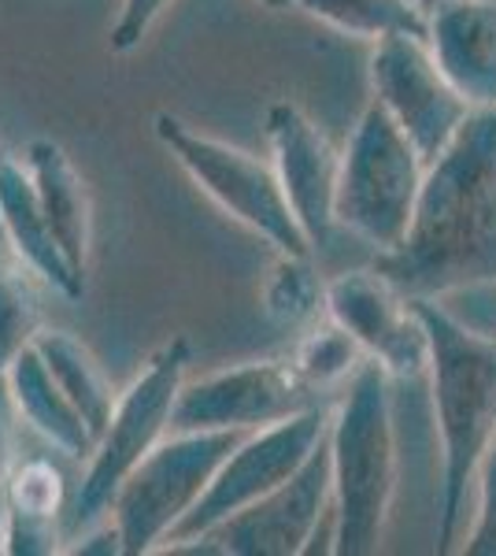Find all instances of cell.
Masks as SVG:
<instances>
[{
    "label": "cell",
    "instance_id": "obj_7",
    "mask_svg": "<svg viewBox=\"0 0 496 556\" xmlns=\"http://www.w3.org/2000/svg\"><path fill=\"white\" fill-rule=\"evenodd\" d=\"M152 130H156L160 146L178 160V167L230 219H238L241 227L259 235L267 245H275V253H315L304 227L296 223L290 201H285L275 167L267 160L252 156V152L238 146H227L219 138H207V134L193 130L170 112L152 115Z\"/></svg>",
    "mask_w": 496,
    "mask_h": 556
},
{
    "label": "cell",
    "instance_id": "obj_16",
    "mask_svg": "<svg viewBox=\"0 0 496 556\" xmlns=\"http://www.w3.org/2000/svg\"><path fill=\"white\" fill-rule=\"evenodd\" d=\"M23 160L30 167L41 212L60 241L63 256H67V264L75 267L78 278H86L89 241H93V201H89V186L82 172L71 164V156L56 141H44V138L30 141Z\"/></svg>",
    "mask_w": 496,
    "mask_h": 556
},
{
    "label": "cell",
    "instance_id": "obj_27",
    "mask_svg": "<svg viewBox=\"0 0 496 556\" xmlns=\"http://www.w3.org/2000/svg\"><path fill=\"white\" fill-rule=\"evenodd\" d=\"M20 424H23V416H20V408H15L8 379L0 375V486H4V479L12 475L15 464H20L15 460V430H20Z\"/></svg>",
    "mask_w": 496,
    "mask_h": 556
},
{
    "label": "cell",
    "instance_id": "obj_23",
    "mask_svg": "<svg viewBox=\"0 0 496 556\" xmlns=\"http://www.w3.org/2000/svg\"><path fill=\"white\" fill-rule=\"evenodd\" d=\"M0 490H4L8 513L15 516H44V519L63 516L67 482H63V471L52 460H41V456L20 460Z\"/></svg>",
    "mask_w": 496,
    "mask_h": 556
},
{
    "label": "cell",
    "instance_id": "obj_5",
    "mask_svg": "<svg viewBox=\"0 0 496 556\" xmlns=\"http://www.w3.org/2000/svg\"><path fill=\"white\" fill-rule=\"evenodd\" d=\"M186 371L189 342L186 338H170L167 345H160L149 356V364L141 367L138 379L115 397L112 419H107V427L97 438L89 468L82 475V486H78L75 497V513H71L75 534L107 519L126 475L175 430V405L186 386Z\"/></svg>",
    "mask_w": 496,
    "mask_h": 556
},
{
    "label": "cell",
    "instance_id": "obj_22",
    "mask_svg": "<svg viewBox=\"0 0 496 556\" xmlns=\"http://www.w3.org/2000/svg\"><path fill=\"white\" fill-rule=\"evenodd\" d=\"M34 282L41 278L30 267L0 282V375L41 334V304Z\"/></svg>",
    "mask_w": 496,
    "mask_h": 556
},
{
    "label": "cell",
    "instance_id": "obj_28",
    "mask_svg": "<svg viewBox=\"0 0 496 556\" xmlns=\"http://www.w3.org/2000/svg\"><path fill=\"white\" fill-rule=\"evenodd\" d=\"M20 271H26V264H23L20 249H15L12 235H8L4 215H0V282H4V278H12V275H20Z\"/></svg>",
    "mask_w": 496,
    "mask_h": 556
},
{
    "label": "cell",
    "instance_id": "obj_19",
    "mask_svg": "<svg viewBox=\"0 0 496 556\" xmlns=\"http://www.w3.org/2000/svg\"><path fill=\"white\" fill-rule=\"evenodd\" d=\"M311 20L348 34V38L382 41L390 34H419L427 38V15L415 0H285Z\"/></svg>",
    "mask_w": 496,
    "mask_h": 556
},
{
    "label": "cell",
    "instance_id": "obj_1",
    "mask_svg": "<svg viewBox=\"0 0 496 556\" xmlns=\"http://www.w3.org/2000/svg\"><path fill=\"white\" fill-rule=\"evenodd\" d=\"M371 267L404 298L496 290V108L471 112L453 146L427 164L408 238Z\"/></svg>",
    "mask_w": 496,
    "mask_h": 556
},
{
    "label": "cell",
    "instance_id": "obj_2",
    "mask_svg": "<svg viewBox=\"0 0 496 556\" xmlns=\"http://www.w3.org/2000/svg\"><path fill=\"white\" fill-rule=\"evenodd\" d=\"M427 327L430 342V393L441 434V523L437 549H453L463 519L467 490L474 486L478 464L496 438V334L456 319L445 301L408 298Z\"/></svg>",
    "mask_w": 496,
    "mask_h": 556
},
{
    "label": "cell",
    "instance_id": "obj_4",
    "mask_svg": "<svg viewBox=\"0 0 496 556\" xmlns=\"http://www.w3.org/2000/svg\"><path fill=\"white\" fill-rule=\"evenodd\" d=\"M422 178H427V160L371 97L341 152L333 219L378 253H390L408 238Z\"/></svg>",
    "mask_w": 496,
    "mask_h": 556
},
{
    "label": "cell",
    "instance_id": "obj_25",
    "mask_svg": "<svg viewBox=\"0 0 496 556\" xmlns=\"http://www.w3.org/2000/svg\"><path fill=\"white\" fill-rule=\"evenodd\" d=\"M60 542H67L60 519L8 513V556H52L63 553Z\"/></svg>",
    "mask_w": 496,
    "mask_h": 556
},
{
    "label": "cell",
    "instance_id": "obj_8",
    "mask_svg": "<svg viewBox=\"0 0 496 556\" xmlns=\"http://www.w3.org/2000/svg\"><path fill=\"white\" fill-rule=\"evenodd\" d=\"M327 430H330V408H322V405L296 412V416L282 419V424L249 430V434L233 445V453L222 460V468L215 471L212 486H207L204 497L193 505V513L170 531L164 549L212 534L215 527H222L230 516L245 513L249 505H256L259 497L278 490L290 475L304 468V460H308L322 442H327Z\"/></svg>",
    "mask_w": 496,
    "mask_h": 556
},
{
    "label": "cell",
    "instance_id": "obj_21",
    "mask_svg": "<svg viewBox=\"0 0 496 556\" xmlns=\"http://www.w3.org/2000/svg\"><path fill=\"white\" fill-rule=\"evenodd\" d=\"M364 361L367 356H364V349L356 345V338L327 316H322V323H311V330L301 338L296 353L290 356V364L296 367L301 382L308 386L311 393H327V390L345 386Z\"/></svg>",
    "mask_w": 496,
    "mask_h": 556
},
{
    "label": "cell",
    "instance_id": "obj_3",
    "mask_svg": "<svg viewBox=\"0 0 496 556\" xmlns=\"http://www.w3.org/2000/svg\"><path fill=\"white\" fill-rule=\"evenodd\" d=\"M333 475V553L371 556L382 545L396 493L393 379L364 361L345 382L327 430Z\"/></svg>",
    "mask_w": 496,
    "mask_h": 556
},
{
    "label": "cell",
    "instance_id": "obj_14",
    "mask_svg": "<svg viewBox=\"0 0 496 556\" xmlns=\"http://www.w3.org/2000/svg\"><path fill=\"white\" fill-rule=\"evenodd\" d=\"M437 67L474 112L496 108V0H448L427 15Z\"/></svg>",
    "mask_w": 496,
    "mask_h": 556
},
{
    "label": "cell",
    "instance_id": "obj_12",
    "mask_svg": "<svg viewBox=\"0 0 496 556\" xmlns=\"http://www.w3.org/2000/svg\"><path fill=\"white\" fill-rule=\"evenodd\" d=\"M327 319L348 330L367 361L382 364L390 379H415L427 371V327H422L415 304L374 267L330 278Z\"/></svg>",
    "mask_w": 496,
    "mask_h": 556
},
{
    "label": "cell",
    "instance_id": "obj_24",
    "mask_svg": "<svg viewBox=\"0 0 496 556\" xmlns=\"http://www.w3.org/2000/svg\"><path fill=\"white\" fill-rule=\"evenodd\" d=\"M474 490H478V513L471 523V534L463 542L467 556H496V438L485 450L482 464L474 475Z\"/></svg>",
    "mask_w": 496,
    "mask_h": 556
},
{
    "label": "cell",
    "instance_id": "obj_9",
    "mask_svg": "<svg viewBox=\"0 0 496 556\" xmlns=\"http://www.w3.org/2000/svg\"><path fill=\"white\" fill-rule=\"evenodd\" d=\"M371 89L374 101L393 115L427 164H434L453 146L459 127L474 112L445 78L427 38L419 34H390L374 41Z\"/></svg>",
    "mask_w": 496,
    "mask_h": 556
},
{
    "label": "cell",
    "instance_id": "obj_15",
    "mask_svg": "<svg viewBox=\"0 0 496 556\" xmlns=\"http://www.w3.org/2000/svg\"><path fill=\"white\" fill-rule=\"evenodd\" d=\"M0 215H4V227H8V235H12L15 249H20L23 264L30 267L44 286L63 293L67 301L82 298L86 278H78L75 267L63 256L60 241L41 212L30 167H26V160L15 156V152H0Z\"/></svg>",
    "mask_w": 496,
    "mask_h": 556
},
{
    "label": "cell",
    "instance_id": "obj_13",
    "mask_svg": "<svg viewBox=\"0 0 496 556\" xmlns=\"http://www.w3.org/2000/svg\"><path fill=\"white\" fill-rule=\"evenodd\" d=\"M267 149L296 223L304 227L311 249H319L338 227L333 201H338L341 152H333L327 134L290 101H275L267 108Z\"/></svg>",
    "mask_w": 496,
    "mask_h": 556
},
{
    "label": "cell",
    "instance_id": "obj_30",
    "mask_svg": "<svg viewBox=\"0 0 496 556\" xmlns=\"http://www.w3.org/2000/svg\"><path fill=\"white\" fill-rule=\"evenodd\" d=\"M441 4H448V0H415V8H419L422 15H430V12H437Z\"/></svg>",
    "mask_w": 496,
    "mask_h": 556
},
{
    "label": "cell",
    "instance_id": "obj_18",
    "mask_svg": "<svg viewBox=\"0 0 496 556\" xmlns=\"http://www.w3.org/2000/svg\"><path fill=\"white\" fill-rule=\"evenodd\" d=\"M34 349L41 353V361L52 371V379L60 382V390L75 401L78 412H82L93 438H101L119 393L112 390V382H107L104 367L97 364V356L89 353L78 338H71L67 330H44V327H41V334L34 338Z\"/></svg>",
    "mask_w": 496,
    "mask_h": 556
},
{
    "label": "cell",
    "instance_id": "obj_10",
    "mask_svg": "<svg viewBox=\"0 0 496 556\" xmlns=\"http://www.w3.org/2000/svg\"><path fill=\"white\" fill-rule=\"evenodd\" d=\"M319 405L290 361H252L186 382L175 430H259Z\"/></svg>",
    "mask_w": 496,
    "mask_h": 556
},
{
    "label": "cell",
    "instance_id": "obj_29",
    "mask_svg": "<svg viewBox=\"0 0 496 556\" xmlns=\"http://www.w3.org/2000/svg\"><path fill=\"white\" fill-rule=\"evenodd\" d=\"M0 553H8V505H4V490H0Z\"/></svg>",
    "mask_w": 496,
    "mask_h": 556
},
{
    "label": "cell",
    "instance_id": "obj_26",
    "mask_svg": "<svg viewBox=\"0 0 496 556\" xmlns=\"http://www.w3.org/2000/svg\"><path fill=\"white\" fill-rule=\"evenodd\" d=\"M170 8V0H123L119 8V20L112 26V52H133L141 41L149 38V30L160 23Z\"/></svg>",
    "mask_w": 496,
    "mask_h": 556
},
{
    "label": "cell",
    "instance_id": "obj_20",
    "mask_svg": "<svg viewBox=\"0 0 496 556\" xmlns=\"http://www.w3.org/2000/svg\"><path fill=\"white\" fill-rule=\"evenodd\" d=\"M259 301H264L267 319L290 330H304L327 316V282L315 271L311 253H278L275 267L264 278Z\"/></svg>",
    "mask_w": 496,
    "mask_h": 556
},
{
    "label": "cell",
    "instance_id": "obj_11",
    "mask_svg": "<svg viewBox=\"0 0 496 556\" xmlns=\"http://www.w3.org/2000/svg\"><path fill=\"white\" fill-rule=\"evenodd\" d=\"M333 516V475L327 442L315 450L304 468L290 475L278 490L215 527L212 545L219 556H296L308 553L322 519Z\"/></svg>",
    "mask_w": 496,
    "mask_h": 556
},
{
    "label": "cell",
    "instance_id": "obj_6",
    "mask_svg": "<svg viewBox=\"0 0 496 556\" xmlns=\"http://www.w3.org/2000/svg\"><path fill=\"white\" fill-rule=\"evenodd\" d=\"M245 430H170L138 464L112 501V523L119 527L123 556L164 549L182 519L212 486L215 471L233 453Z\"/></svg>",
    "mask_w": 496,
    "mask_h": 556
},
{
    "label": "cell",
    "instance_id": "obj_31",
    "mask_svg": "<svg viewBox=\"0 0 496 556\" xmlns=\"http://www.w3.org/2000/svg\"><path fill=\"white\" fill-rule=\"evenodd\" d=\"M264 4H270V8H285V0H264Z\"/></svg>",
    "mask_w": 496,
    "mask_h": 556
},
{
    "label": "cell",
    "instance_id": "obj_17",
    "mask_svg": "<svg viewBox=\"0 0 496 556\" xmlns=\"http://www.w3.org/2000/svg\"><path fill=\"white\" fill-rule=\"evenodd\" d=\"M8 390L15 397L23 424L38 430L44 442L63 456H75V460H89L93 456V430L82 419V412L75 408V401L60 390V382L52 379V371L44 367L41 353L34 345H26L4 371Z\"/></svg>",
    "mask_w": 496,
    "mask_h": 556
}]
</instances>
